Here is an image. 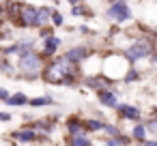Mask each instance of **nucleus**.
<instances>
[{"mask_svg": "<svg viewBox=\"0 0 157 146\" xmlns=\"http://www.w3.org/2000/svg\"><path fill=\"white\" fill-rule=\"evenodd\" d=\"M45 56L37 50H33L30 54L26 56H20L17 62H15V77L17 80H24V82H35L43 75V69H45Z\"/></svg>", "mask_w": 157, "mask_h": 146, "instance_id": "f257e3e1", "label": "nucleus"}, {"mask_svg": "<svg viewBox=\"0 0 157 146\" xmlns=\"http://www.w3.org/2000/svg\"><path fill=\"white\" fill-rule=\"evenodd\" d=\"M129 60L125 58V54H110L103 58V65H101V75L118 82V80H125L127 71H129Z\"/></svg>", "mask_w": 157, "mask_h": 146, "instance_id": "f03ea898", "label": "nucleus"}, {"mask_svg": "<svg viewBox=\"0 0 157 146\" xmlns=\"http://www.w3.org/2000/svg\"><path fill=\"white\" fill-rule=\"evenodd\" d=\"M123 54H125V58H127L129 62H138L140 58H148V56H153V43L146 41V39L133 41V43H129V45L125 47Z\"/></svg>", "mask_w": 157, "mask_h": 146, "instance_id": "7ed1b4c3", "label": "nucleus"}, {"mask_svg": "<svg viewBox=\"0 0 157 146\" xmlns=\"http://www.w3.org/2000/svg\"><path fill=\"white\" fill-rule=\"evenodd\" d=\"M131 9L127 5V0H116V2H112L105 11V17L114 24H123V22H129L131 20Z\"/></svg>", "mask_w": 157, "mask_h": 146, "instance_id": "20e7f679", "label": "nucleus"}, {"mask_svg": "<svg viewBox=\"0 0 157 146\" xmlns=\"http://www.w3.org/2000/svg\"><path fill=\"white\" fill-rule=\"evenodd\" d=\"M17 28H26V30H30V28H39V7L24 5Z\"/></svg>", "mask_w": 157, "mask_h": 146, "instance_id": "39448f33", "label": "nucleus"}, {"mask_svg": "<svg viewBox=\"0 0 157 146\" xmlns=\"http://www.w3.org/2000/svg\"><path fill=\"white\" fill-rule=\"evenodd\" d=\"M9 137L15 140V142H22V144H37L39 142V131L30 125V127H22L17 131H11Z\"/></svg>", "mask_w": 157, "mask_h": 146, "instance_id": "423d86ee", "label": "nucleus"}, {"mask_svg": "<svg viewBox=\"0 0 157 146\" xmlns=\"http://www.w3.org/2000/svg\"><path fill=\"white\" fill-rule=\"evenodd\" d=\"M63 45V39L60 37H48V39H43V43H41V54L45 56V60H50V58H56V54H58V47Z\"/></svg>", "mask_w": 157, "mask_h": 146, "instance_id": "0eeeda50", "label": "nucleus"}, {"mask_svg": "<svg viewBox=\"0 0 157 146\" xmlns=\"http://www.w3.org/2000/svg\"><path fill=\"white\" fill-rule=\"evenodd\" d=\"M67 60H71L73 65H82L88 56H90V50L86 47V45H73V47H69V50H65V54H63Z\"/></svg>", "mask_w": 157, "mask_h": 146, "instance_id": "6e6552de", "label": "nucleus"}, {"mask_svg": "<svg viewBox=\"0 0 157 146\" xmlns=\"http://www.w3.org/2000/svg\"><path fill=\"white\" fill-rule=\"evenodd\" d=\"M97 99L103 107H110V110H116L121 103H118V95L112 90V88H99L97 90Z\"/></svg>", "mask_w": 157, "mask_h": 146, "instance_id": "1a4fd4ad", "label": "nucleus"}, {"mask_svg": "<svg viewBox=\"0 0 157 146\" xmlns=\"http://www.w3.org/2000/svg\"><path fill=\"white\" fill-rule=\"evenodd\" d=\"M65 131L67 135H80V133H88L86 127H84V118L78 116V114H71L67 120H65Z\"/></svg>", "mask_w": 157, "mask_h": 146, "instance_id": "9d476101", "label": "nucleus"}, {"mask_svg": "<svg viewBox=\"0 0 157 146\" xmlns=\"http://www.w3.org/2000/svg\"><path fill=\"white\" fill-rule=\"evenodd\" d=\"M116 114L125 120H133V122H140V107L136 105H129V103H121L116 107Z\"/></svg>", "mask_w": 157, "mask_h": 146, "instance_id": "9b49d317", "label": "nucleus"}, {"mask_svg": "<svg viewBox=\"0 0 157 146\" xmlns=\"http://www.w3.org/2000/svg\"><path fill=\"white\" fill-rule=\"evenodd\" d=\"M26 2H22V0H11L9 2V22L13 26L20 24V15H22V9H24Z\"/></svg>", "mask_w": 157, "mask_h": 146, "instance_id": "f8f14e48", "label": "nucleus"}, {"mask_svg": "<svg viewBox=\"0 0 157 146\" xmlns=\"http://www.w3.org/2000/svg\"><path fill=\"white\" fill-rule=\"evenodd\" d=\"M52 13H54V7H50V5L39 7V28L52 24Z\"/></svg>", "mask_w": 157, "mask_h": 146, "instance_id": "ddd939ff", "label": "nucleus"}, {"mask_svg": "<svg viewBox=\"0 0 157 146\" xmlns=\"http://www.w3.org/2000/svg\"><path fill=\"white\" fill-rule=\"evenodd\" d=\"M28 101H30V97H26L24 92H13V95H9V99L5 103L11 107H22V105H28Z\"/></svg>", "mask_w": 157, "mask_h": 146, "instance_id": "4468645a", "label": "nucleus"}, {"mask_svg": "<svg viewBox=\"0 0 157 146\" xmlns=\"http://www.w3.org/2000/svg\"><path fill=\"white\" fill-rule=\"evenodd\" d=\"M67 146H95L88 140V133H80V135H67Z\"/></svg>", "mask_w": 157, "mask_h": 146, "instance_id": "2eb2a0df", "label": "nucleus"}, {"mask_svg": "<svg viewBox=\"0 0 157 146\" xmlns=\"http://www.w3.org/2000/svg\"><path fill=\"white\" fill-rule=\"evenodd\" d=\"M84 127H86L88 133H99V131H103L105 120H101V118H84Z\"/></svg>", "mask_w": 157, "mask_h": 146, "instance_id": "dca6fc26", "label": "nucleus"}, {"mask_svg": "<svg viewBox=\"0 0 157 146\" xmlns=\"http://www.w3.org/2000/svg\"><path fill=\"white\" fill-rule=\"evenodd\" d=\"M146 133H148V129H146V125H142V122H136L129 135H131V137H133L136 142H140V144H142V142L146 140Z\"/></svg>", "mask_w": 157, "mask_h": 146, "instance_id": "f3484780", "label": "nucleus"}, {"mask_svg": "<svg viewBox=\"0 0 157 146\" xmlns=\"http://www.w3.org/2000/svg\"><path fill=\"white\" fill-rule=\"evenodd\" d=\"M52 103H54V97H52V95L35 97V99H30V101H28V105H30V107H45V105H52Z\"/></svg>", "mask_w": 157, "mask_h": 146, "instance_id": "a211bd4d", "label": "nucleus"}, {"mask_svg": "<svg viewBox=\"0 0 157 146\" xmlns=\"http://www.w3.org/2000/svg\"><path fill=\"white\" fill-rule=\"evenodd\" d=\"M71 15H75V17H80V15H88V17H90L93 11H90L84 2H80V5H73V7H71Z\"/></svg>", "mask_w": 157, "mask_h": 146, "instance_id": "6ab92c4d", "label": "nucleus"}, {"mask_svg": "<svg viewBox=\"0 0 157 146\" xmlns=\"http://www.w3.org/2000/svg\"><path fill=\"white\" fill-rule=\"evenodd\" d=\"M103 131H105V135H108V137H118V135L123 133L118 125H110V122H105V127H103Z\"/></svg>", "mask_w": 157, "mask_h": 146, "instance_id": "aec40b11", "label": "nucleus"}, {"mask_svg": "<svg viewBox=\"0 0 157 146\" xmlns=\"http://www.w3.org/2000/svg\"><path fill=\"white\" fill-rule=\"evenodd\" d=\"M9 2L11 0H0V22L9 20Z\"/></svg>", "mask_w": 157, "mask_h": 146, "instance_id": "412c9836", "label": "nucleus"}, {"mask_svg": "<svg viewBox=\"0 0 157 146\" xmlns=\"http://www.w3.org/2000/svg\"><path fill=\"white\" fill-rule=\"evenodd\" d=\"M65 24V15L58 11V9H54V13H52V26H56V28H60Z\"/></svg>", "mask_w": 157, "mask_h": 146, "instance_id": "4be33fe9", "label": "nucleus"}, {"mask_svg": "<svg viewBox=\"0 0 157 146\" xmlns=\"http://www.w3.org/2000/svg\"><path fill=\"white\" fill-rule=\"evenodd\" d=\"M54 28H56V26H52V24H50V26H43V28L39 30V39L43 41V39H48V37H54Z\"/></svg>", "mask_w": 157, "mask_h": 146, "instance_id": "5701e85b", "label": "nucleus"}, {"mask_svg": "<svg viewBox=\"0 0 157 146\" xmlns=\"http://www.w3.org/2000/svg\"><path fill=\"white\" fill-rule=\"evenodd\" d=\"M138 80H140V73H138L136 69H131V67H129V71H127V75H125V82H127V84H131V82H138Z\"/></svg>", "mask_w": 157, "mask_h": 146, "instance_id": "b1692460", "label": "nucleus"}, {"mask_svg": "<svg viewBox=\"0 0 157 146\" xmlns=\"http://www.w3.org/2000/svg\"><path fill=\"white\" fill-rule=\"evenodd\" d=\"M103 146H121V140L118 137H105L103 140Z\"/></svg>", "mask_w": 157, "mask_h": 146, "instance_id": "393cba45", "label": "nucleus"}, {"mask_svg": "<svg viewBox=\"0 0 157 146\" xmlns=\"http://www.w3.org/2000/svg\"><path fill=\"white\" fill-rule=\"evenodd\" d=\"M146 129H148L151 133H157V118H151V120L146 122Z\"/></svg>", "mask_w": 157, "mask_h": 146, "instance_id": "a878e982", "label": "nucleus"}, {"mask_svg": "<svg viewBox=\"0 0 157 146\" xmlns=\"http://www.w3.org/2000/svg\"><path fill=\"white\" fill-rule=\"evenodd\" d=\"M0 120H2V122H9V120H13V114H9V112H2V110H0Z\"/></svg>", "mask_w": 157, "mask_h": 146, "instance_id": "bb28decb", "label": "nucleus"}, {"mask_svg": "<svg viewBox=\"0 0 157 146\" xmlns=\"http://www.w3.org/2000/svg\"><path fill=\"white\" fill-rule=\"evenodd\" d=\"M9 95H11V92H9L7 88H0V101H7V99H9Z\"/></svg>", "mask_w": 157, "mask_h": 146, "instance_id": "cd10ccee", "label": "nucleus"}, {"mask_svg": "<svg viewBox=\"0 0 157 146\" xmlns=\"http://www.w3.org/2000/svg\"><path fill=\"white\" fill-rule=\"evenodd\" d=\"M78 30H80V35H84V37H86V35H90V28H88V26H80Z\"/></svg>", "mask_w": 157, "mask_h": 146, "instance_id": "c85d7f7f", "label": "nucleus"}, {"mask_svg": "<svg viewBox=\"0 0 157 146\" xmlns=\"http://www.w3.org/2000/svg\"><path fill=\"white\" fill-rule=\"evenodd\" d=\"M142 146H157V140H144Z\"/></svg>", "mask_w": 157, "mask_h": 146, "instance_id": "c756f323", "label": "nucleus"}, {"mask_svg": "<svg viewBox=\"0 0 157 146\" xmlns=\"http://www.w3.org/2000/svg\"><path fill=\"white\" fill-rule=\"evenodd\" d=\"M5 39V26H2V22H0V41Z\"/></svg>", "mask_w": 157, "mask_h": 146, "instance_id": "7c9ffc66", "label": "nucleus"}, {"mask_svg": "<svg viewBox=\"0 0 157 146\" xmlns=\"http://www.w3.org/2000/svg\"><path fill=\"white\" fill-rule=\"evenodd\" d=\"M67 2H69V5L73 7V5H80V0H67Z\"/></svg>", "mask_w": 157, "mask_h": 146, "instance_id": "2f4dec72", "label": "nucleus"}, {"mask_svg": "<svg viewBox=\"0 0 157 146\" xmlns=\"http://www.w3.org/2000/svg\"><path fill=\"white\" fill-rule=\"evenodd\" d=\"M151 60H153V62H155V65H157V52H155V54H153V56H151Z\"/></svg>", "mask_w": 157, "mask_h": 146, "instance_id": "473e14b6", "label": "nucleus"}, {"mask_svg": "<svg viewBox=\"0 0 157 146\" xmlns=\"http://www.w3.org/2000/svg\"><path fill=\"white\" fill-rule=\"evenodd\" d=\"M153 118H157V107H155V110H153Z\"/></svg>", "mask_w": 157, "mask_h": 146, "instance_id": "72a5a7b5", "label": "nucleus"}, {"mask_svg": "<svg viewBox=\"0 0 157 146\" xmlns=\"http://www.w3.org/2000/svg\"><path fill=\"white\" fill-rule=\"evenodd\" d=\"M105 2H110V5H112V2H116V0H105Z\"/></svg>", "mask_w": 157, "mask_h": 146, "instance_id": "f704fd0d", "label": "nucleus"}, {"mask_svg": "<svg viewBox=\"0 0 157 146\" xmlns=\"http://www.w3.org/2000/svg\"><path fill=\"white\" fill-rule=\"evenodd\" d=\"M80 2H86V0H80Z\"/></svg>", "mask_w": 157, "mask_h": 146, "instance_id": "c9c22d12", "label": "nucleus"}]
</instances>
